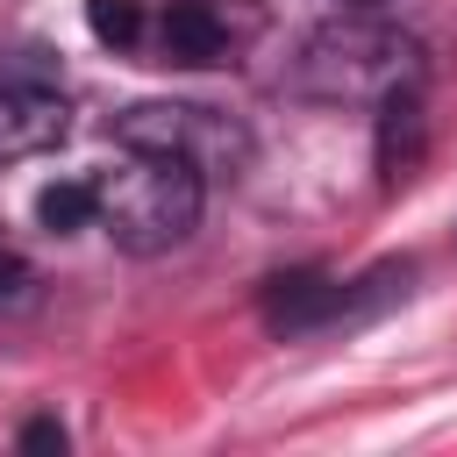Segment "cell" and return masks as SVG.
<instances>
[{
    "label": "cell",
    "mask_w": 457,
    "mask_h": 457,
    "mask_svg": "<svg viewBox=\"0 0 457 457\" xmlns=\"http://www.w3.org/2000/svg\"><path fill=\"white\" fill-rule=\"evenodd\" d=\"M414 79H421V43L378 21V7H350L343 21H321L293 57V93L321 107H364V100L378 107Z\"/></svg>",
    "instance_id": "cell-1"
},
{
    "label": "cell",
    "mask_w": 457,
    "mask_h": 457,
    "mask_svg": "<svg viewBox=\"0 0 457 457\" xmlns=\"http://www.w3.org/2000/svg\"><path fill=\"white\" fill-rule=\"evenodd\" d=\"M93 193H100L93 228H107L114 250H129V257L179 250L200 228V207H207V179L186 157H150V150H129L121 171L93 179Z\"/></svg>",
    "instance_id": "cell-2"
},
{
    "label": "cell",
    "mask_w": 457,
    "mask_h": 457,
    "mask_svg": "<svg viewBox=\"0 0 457 457\" xmlns=\"http://www.w3.org/2000/svg\"><path fill=\"white\" fill-rule=\"evenodd\" d=\"M114 143L150 150V157H186L207 186L236 179L250 164V129L214 107H193V100H136L129 114H114Z\"/></svg>",
    "instance_id": "cell-3"
},
{
    "label": "cell",
    "mask_w": 457,
    "mask_h": 457,
    "mask_svg": "<svg viewBox=\"0 0 457 457\" xmlns=\"http://www.w3.org/2000/svg\"><path fill=\"white\" fill-rule=\"evenodd\" d=\"M264 29V7L257 0H171L150 29L157 43V64H186V71H207V64H236V50Z\"/></svg>",
    "instance_id": "cell-4"
},
{
    "label": "cell",
    "mask_w": 457,
    "mask_h": 457,
    "mask_svg": "<svg viewBox=\"0 0 457 457\" xmlns=\"http://www.w3.org/2000/svg\"><path fill=\"white\" fill-rule=\"evenodd\" d=\"M71 136V100L50 86L43 64H14L0 71V164L43 157Z\"/></svg>",
    "instance_id": "cell-5"
},
{
    "label": "cell",
    "mask_w": 457,
    "mask_h": 457,
    "mask_svg": "<svg viewBox=\"0 0 457 457\" xmlns=\"http://www.w3.org/2000/svg\"><path fill=\"white\" fill-rule=\"evenodd\" d=\"M257 307H264V328H271V336H300V328L336 321V314L350 307V286H336L328 271H286V278L264 286Z\"/></svg>",
    "instance_id": "cell-6"
},
{
    "label": "cell",
    "mask_w": 457,
    "mask_h": 457,
    "mask_svg": "<svg viewBox=\"0 0 457 457\" xmlns=\"http://www.w3.org/2000/svg\"><path fill=\"white\" fill-rule=\"evenodd\" d=\"M414 143H421V79L378 100V171H386V186H400V179H407Z\"/></svg>",
    "instance_id": "cell-7"
},
{
    "label": "cell",
    "mask_w": 457,
    "mask_h": 457,
    "mask_svg": "<svg viewBox=\"0 0 457 457\" xmlns=\"http://www.w3.org/2000/svg\"><path fill=\"white\" fill-rule=\"evenodd\" d=\"M93 214H100V193H93V179H57V186H43V193H36V221H43L50 236L93 228Z\"/></svg>",
    "instance_id": "cell-8"
},
{
    "label": "cell",
    "mask_w": 457,
    "mask_h": 457,
    "mask_svg": "<svg viewBox=\"0 0 457 457\" xmlns=\"http://www.w3.org/2000/svg\"><path fill=\"white\" fill-rule=\"evenodd\" d=\"M86 21H93V36L100 43H114V50H136L143 43V0H86Z\"/></svg>",
    "instance_id": "cell-9"
},
{
    "label": "cell",
    "mask_w": 457,
    "mask_h": 457,
    "mask_svg": "<svg viewBox=\"0 0 457 457\" xmlns=\"http://www.w3.org/2000/svg\"><path fill=\"white\" fill-rule=\"evenodd\" d=\"M21 450H64V428L57 421H29L21 428Z\"/></svg>",
    "instance_id": "cell-10"
},
{
    "label": "cell",
    "mask_w": 457,
    "mask_h": 457,
    "mask_svg": "<svg viewBox=\"0 0 457 457\" xmlns=\"http://www.w3.org/2000/svg\"><path fill=\"white\" fill-rule=\"evenodd\" d=\"M14 278H21V264H14V257H0V293H7Z\"/></svg>",
    "instance_id": "cell-11"
},
{
    "label": "cell",
    "mask_w": 457,
    "mask_h": 457,
    "mask_svg": "<svg viewBox=\"0 0 457 457\" xmlns=\"http://www.w3.org/2000/svg\"><path fill=\"white\" fill-rule=\"evenodd\" d=\"M343 7H393V0H343Z\"/></svg>",
    "instance_id": "cell-12"
}]
</instances>
